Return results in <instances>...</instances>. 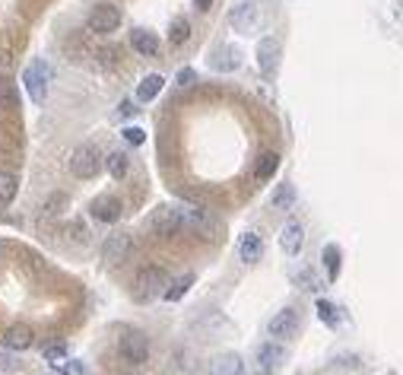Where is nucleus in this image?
I'll list each match as a JSON object with an SVG mask.
<instances>
[{"label": "nucleus", "mask_w": 403, "mask_h": 375, "mask_svg": "<svg viewBox=\"0 0 403 375\" xmlns=\"http://www.w3.org/2000/svg\"><path fill=\"white\" fill-rule=\"evenodd\" d=\"M165 290H169V274H165L162 267H156V264H146V267H140L137 277H134L130 296L146 306V302H153V299L165 296Z\"/></svg>", "instance_id": "2"}, {"label": "nucleus", "mask_w": 403, "mask_h": 375, "mask_svg": "<svg viewBox=\"0 0 403 375\" xmlns=\"http://www.w3.org/2000/svg\"><path fill=\"white\" fill-rule=\"evenodd\" d=\"M118 356L127 366H143L150 360V337L143 331H127L124 337H118Z\"/></svg>", "instance_id": "3"}, {"label": "nucleus", "mask_w": 403, "mask_h": 375, "mask_svg": "<svg viewBox=\"0 0 403 375\" xmlns=\"http://www.w3.org/2000/svg\"><path fill=\"white\" fill-rule=\"evenodd\" d=\"M130 248H134V236L130 232H111L108 239L102 242V261L108 267H118V264H124L127 261V255H130Z\"/></svg>", "instance_id": "9"}, {"label": "nucleus", "mask_w": 403, "mask_h": 375, "mask_svg": "<svg viewBox=\"0 0 403 375\" xmlns=\"http://www.w3.org/2000/svg\"><path fill=\"white\" fill-rule=\"evenodd\" d=\"M321 257H324V267H327V277H330V280L340 277V257H343L340 248H337V245H324Z\"/></svg>", "instance_id": "27"}, {"label": "nucleus", "mask_w": 403, "mask_h": 375, "mask_svg": "<svg viewBox=\"0 0 403 375\" xmlns=\"http://www.w3.org/2000/svg\"><path fill=\"white\" fill-rule=\"evenodd\" d=\"M260 375H267V372H260Z\"/></svg>", "instance_id": "40"}, {"label": "nucleus", "mask_w": 403, "mask_h": 375, "mask_svg": "<svg viewBox=\"0 0 403 375\" xmlns=\"http://www.w3.org/2000/svg\"><path fill=\"white\" fill-rule=\"evenodd\" d=\"M213 375H248L245 360H241L239 353H222L213 362Z\"/></svg>", "instance_id": "20"}, {"label": "nucleus", "mask_w": 403, "mask_h": 375, "mask_svg": "<svg viewBox=\"0 0 403 375\" xmlns=\"http://www.w3.org/2000/svg\"><path fill=\"white\" fill-rule=\"evenodd\" d=\"M105 169H108V175L115 181H124V178H127V172H130L127 153H124V150H111V153L105 156Z\"/></svg>", "instance_id": "21"}, {"label": "nucleus", "mask_w": 403, "mask_h": 375, "mask_svg": "<svg viewBox=\"0 0 403 375\" xmlns=\"http://www.w3.org/2000/svg\"><path fill=\"white\" fill-rule=\"evenodd\" d=\"M0 369H16V360L13 356H0Z\"/></svg>", "instance_id": "37"}, {"label": "nucleus", "mask_w": 403, "mask_h": 375, "mask_svg": "<svg viewBox=\"0 0 403 375\" xmlns=\"http://www.w3.org/2000/svg\"><path fill=\"white\" fill-rule=\"evenodd\" d=\"M130 111H137V108H134V102L127 99V102H121V115H130Z\"/></svg>", "instance_id": "38"}, {"label": "nucleus", "mask_w": 403, "mask_h": 375, "mask_svg": "<svg viewBox=\"0 0 403 375\" xmlns=\"http://www.w3.org/2000/svg\"><path fill=\"white\" fill-rule=\"evenodd\" d=\"M70 169H73L76 178H96V175L105 169L102 150H99L96 143H83L73 153V160H70Z\"/></svg>", "instance_id": "5"}, {"label": "nucleus", "mask_w": 403, "mask_h": 375, "mask_svg": "<svg viewBox=\"0 0 403 375\" xmlns=\"http://www.w3.org/2000/svg\"><path fill=\"white\" fill-rule=\"evenodd\" d=\"M22 83H26V92L35 105L45 102L48 96V86H51V70L45 61H32L26 70H22Z\"/></svg>", "instance_id": "6"}, {"label": "nucleus", "mask_w": 403, "mask_h": 375, "mask_svg": "<svg viewBox=\"0 0 403 375\" xmlns=\"http://www.w3.org/2000/svg\"><path fill=\"white\" fill-rule=\"evenodd\" d=\"M191 286H194V274H185V277H178L175 283H169V290H165L162 299H169V302H178V299L185 296Z\"/></svg>", "instance_id": "28"}, {"label": "nucleus", "mask_w": 403, "mask_h": 375, "mask_svg": "<svg viewBox=\"0 0 403 375\" xmlns=\"http://www.w3.org/2000/svg\"><path fill=\"white\" fill-rule=\"evenodd\" d=\"M239 51L229 48V45H222V48H216L210 55V67L216 70V73H232V70H239Z\"/></svg>", "instance_id": "18"}, {"label": "nucleus", "mask_w": 403, "mask_h": 375, "mask_svg": "<svg viewBox=\"0 0 403 375\" xmlns=\"http://www.w3.org/2000/svg\"><path fill=\"white\" fill-rule=\"evenodd\" d=\"M64 356H67V344H64V341L48 344V347H45V360H48V362H57V360H64Z\"/></svg>", "instance_id": "33"}, {"label": "nucleus", "mask_w": 403, "mask_h": 375, "mask_svg": "<svg viewBox=\"0 0 403 375\" xmlns=\"http://www.w3.org/2000/svg\"><path fill=\"white\" fill-rule=\"evenodd\" d=\"M67 232H70V242H76V245H86L89 242V229L83 226V222H70Z\"/></svg>", "instance_id": "32"}, {"label": "nucleus", "mask_w": 403, "mask_h": 375, "mask_svg": "<svg viewBox=\"0 0 403 375\" xmlns=\"http://www.w3.org/2000/svg\"><path fill=\"white\" fill-rule=\"evenodd\" d=\"M302 245H305V226H302L299 220H286V226H283V232H280V248L286 251L289 257H295L302 251Z\"/></svg>", "instance_id": "15"}, {"label": "nucleus", "mask_w": 403, "mask_h": 375, "mask_svg": "<svg viewBox=\"0 0 403 375\" xmlns=\"http://www.w3.org/2000/svg\"><path fill=\"white\" fill-rule=\"evenodd\" d=\"M222 229L219 220L204 207H194V210H185V232H194L197 239H213L216 232Z\"/></svg>", "instance_id": "8"}, {"label": "nucleus", "mask_w": 403, "mask_h": 375, "mask_svg": "<svg viewBox=\"0 0 403 375\" xmlns=\"http://www.w3.org/2000/svg\"><path fill=\"white\" fill-rule=\"evenodd\" d=\"M48 375H64V372H48Z\"/></svg>", "instance_id": "39"}, {"label": "nucleus", "mask_w": 403, "mask_h": 375, "mask_svg": "<svg viewBox=\"0 0 403 375\" xmlns=\"http://www.w3.org/2000/svg\"><path fill=\"white\" fill-rule=\"evenodd\" d=\"M210 7H213V0H194V10H197V13H206Z\"/></svg>", "instance_id": "36"}, {"label": "nucleus", "mask_w": 403, "mask_h": 375, "mask_svg": "<svg viewBox=\"0 0 403 375\" xmlns=\"http://www.w3.org/2000/svg\"><path fill=\"white\" fill-rule=\"evenodd\" d=\"M89 210H92V220L105 222V226H115V222L121 220V213H124V204L118 201V197H111V194H102V197H96V201L89 204Z\"/></svg>", "instance_id": "12"}, {"label": "nucleus", "mask_w": 403, "mask_h": 375, "mask_svg": "<svg viewBox=\"0 0 403 375\" xmlns=\"http://www.w3.org/2000/svg\"><path fill=\"white\" fill-rule=\"evenodd\" d=\"M175 83L181 86V90H188V86H194V83H197V73H194V67H181V70H178Z\"/></svg>", "instance_id": "34"}, {"label": "nucleus", "mask_w": 403, "mask_h": 375, "mask_svg": "<svg viewBox=\"0 0 403 375\" xmlns=\"http://www.w3.org/2000/svg\"><path fill=\"white\" fill-rule=\"evenodd\" d=\"M162 86H165V80L159 77V73H150V77L140 80V86H137V99H140V102H153V99H159Z\"/></svg>", "instance_id": "26"}, {"label": "nucleus", "mask_w": 403, "mask_h": 375, "mask_svg": "<svg viewBox=\"0 0 403 375\" xmlns=\"http://www.w3.org/2000/svg\"><path fill=\"white\" fill-rule=\"evenodd\" d=\"M292 280H295V286H299V290H305V292H318V290H321V283H318V277L311 271H299Z\"/></svg>", "instance_id": "31"}, {"label": "nucleus", "mask_w": 403, "mask_h": 375, "mask_svg": "<svg viewBox=\"0 0 403 375\" xmlns=\"http://www.w3.org/2000/svg\"><path fill=\"white\" fill-rule=\"evenodd\" d=\"M283 360H286V350H283L276 341H267L257 347V362L264 366V372H274Z\"/></svg>", "instance_id": "19"}, {"label": "nucleus", "mask_w": 403, "mask_h": 375, "mask_svg": "<svg viewBox=\"0 0 403 375\" xmlns=\"http://www.w3.org/2000/svg\"><path fill=\"white\" fill-rule=\"evenodd\" d=\"M257 20H260V13H257V3H254V0H241L239 7H232V13H229L232 29L235 32H245V35L257 29Z\"/></svg>", "instance_id": "11"}, {"label": "nucleus", "mask_w": 403, "mask_h": 375, "mask_svg": "<svg viewBox=\"0 0 403 375\" xmlns=\"http://www.w3.org/2000/svg\"><path fill=\"white\" fill-rule=\"evenodd\" d=\"M64 207H67V194H64V191H57V194H51L48 204L41 207V220H55V216H61Z\"/></svg>", "instance_id": "29"}, {"label": "nucleus", "mask_w": 403, "mask_h": 375, "mask_svg": "<svg viewBox=\"0 0 403 375\" xmlns=\"http://www.w3.org/2000/svg\"><path fill=\"white\" fill-rule=\"evenodd\" d=\"M130 48L137 51L140 57H159V35L156 32H146V29H134L130 32Z\"/></svg>", "instance_id": "17"}, {"label": "nucleus", "mask_w": 403, "mask_h": 375, "mask_svg": "<svg viewBox=\"0 0 403 375\" xmlns=\"http://www.w3.org/2000/svg\"><path fill=\"white\" fill-rule=\"evenodd\" d=\"M7 118L20 125V96H16V86L10 83L7 73H0V121Z\"/></svg>", "instance_id": "13"}, {"label": "nucleus", "mask_w": 403, "mask_h": 375, "mask_svg": "<svg viewBox=\"0 0 403 375\" xmlns=\"http://www.w3.org/2000/svg\"><path fill=\"white\" fill-rule=\"evenodd\" d=\"M124 140H127L130 146H140L146 140V131L143 127H124Z\"/></svg>", "instance_id": "35"}, {"label": "nucleus", "mask_w": 403, "mask_h": 375, "mask_svg": "<svg viewBox=\"0 0 403 375\" xmlns=\"http://www.w3.org/2000/svg\"><path fill=\"white\" fill-rule=\"evenodd\" d=\"M35 341V331L29 325H10L7 331H3V337H0V344L7 350H13V353H22V350H29Z\"/></svg>", "instance_id": "14"}, {"label": "nucleus", "mask_w": 403, "mask_h": 375, "mask_svg": "<svg viewBox=\"0 0 403 375\" xmlns=\"http://www.w3.org/2000/svg\"><path fill=\"white\" fill-rule=\"evenodd\" d=\"M121 7L115 3H96V7L89 10V20H86V29L92 35H111L121 29Z\"/></svg>", "instance_id": "4"}, {"label": "nucleus", "mask_w": 403, "mask_h": 375, "mask_svg": "<svg viewBox=\"0 0 403 375\" xmlns=\"http://www.w3.org/2000/svg\"><path fill=\"white\" fill-rule=\"evenodd\" d=\"M302 327V315L295 306H286L280 309V312L270 318V325H267V331H270V337H276V341H289V337H295Z\"/></svg>", "instance_id": "7"}, {"label": "nucleus", "mask_w": 403, "mask_h": 375, "mask_svg": "<svg viewBox=\"0 0 403 375\" xmlns=\"http://www.w3.org/2000/svg\"><path fill=\"white\" fill-rule=\"evenodd\" d=\"M315 309H318V318H321L327 327H337V325H340V312H337L334 302H327V299H318Z\"/></svg>", "instance_id": "30"}, {"label": "nucleus", "mask_w": 403, "mask_h": 375, "mask_svg": "<svg viewBox=\"0 0 403 375\" xmlns=\"http://www.w3.org/2000/svg\"><path fill=\"white\" fill-rule=\"evenodd\" d=\"M239 257L245 261V264H257L260 257H264V239H260L254 229L241 232V239H239Z\"/></svg>", "instance_id": "16"}, {"label": "nucleus", "mask_w": 403, "mask_h": 375, "mask_svg": "<svg viewBox=\"0 0 403 375\" xmlns=\"http://www.w3.org/2000/svg\"><path fill=\"white\" fill-rule=\"evenodd\" d=\"M191 38V20H185V16H175L169 26V45L171 48H181V45Z\"/></svg>", "instance_id": "25"}, {"label": "nucleus", "mask_w": 403, "mask_h": 375, "mask_svg": "<svg viewBox=\"0 0 403 375\" xmlns=\"http://www.w3.org/2000/svg\"><path fill=\"white\" fill-rule=\"evenodd\" d=\"M276 169H280V153H276V150H267V153H260L257 166H254V178H257V181L274 178Z\"/></svg>", "instance_id": "22"}, {"label": "nucleus", "mask_w": 403, "mask_h": 375, "mask_svg": "<svg viewBox=\"0 0 403 375\" xmlns=\"http://www.w3.org/2000/svg\"><path fill=\"white\" fill-rule=\"evenodd\" d=\"M146 229H150L153 239L171 242V239H178L181 232H185V210L162 204V207H156L150 213V220H146Z\"/></svg>", "instance_id": "1"}, {"label": "nucleus", "mask_w": 403, "mask_h": 375, "mask_svg": "<svg viewBox=\"0 0 403 375\" xmlns=\"http://www.w3.org/2000/svg\"><path fill=\"white\" fill-rule=\"evenodd\" d=\"M257 67L267 80L276 77V67H280V42L274 35H264L257 42Z\"/></svg>", "instance_id": "10"}, {"label": "nucleus", "mask_w": 403, "mask_h": 375, "mask_svg": "<svg viewBox=\"0 0 403 375\" xmlns=\"http://www.w3.org/2000/svg\"><path fill=\"white\" fill-rule=\"evenodd\" d=\"M16 188H20V175L16 169L0 166V204H10L16 197Z\"/></svg>", "instance_id": "24"}, {"label": "nucleus", "mask_w": 403, "mask_h": 375, "mask_svg": "<svg viewBox=\"0 0 403 375\" xmlns=\"http://www.w3.org/2000/svg\"><path fill=\"white\" fill-rule=\"evenodd\" d=\"M270 207L283 210V213L295 207V185H292V181H283V185H276L274 197H270Z\"/></svg>", "instance_id": "23"}]
</instances>
